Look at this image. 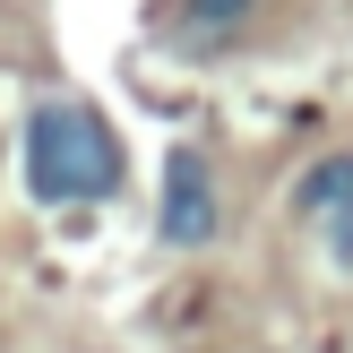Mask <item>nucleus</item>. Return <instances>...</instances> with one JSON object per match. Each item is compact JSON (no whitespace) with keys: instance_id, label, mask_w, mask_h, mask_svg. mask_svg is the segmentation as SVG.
<instances>
[{"instance_id":"f257e3e1","label":"nucleus","mask_w":353,"mask_h":353,"mask_svg":"<svg viewBox=\"0 0 353 353\" xmlns=\"http://www.w3.org/2000/svg\"><path fill=\"white\" fill-rule=\"evenodd\" d=\"M121 138H112V121L95 112V103H78V95H43L26 112V190L43 207H95V199H112L121 190Z\"/></svg>"},{"instance_id":"f03ea898","label":"nucleus","mask_w":353,"mask_h":353,"mask_svg":"<svg viewBox=\"0 0 353 353\" xmlns=\"http://www.w3.org/2000/svg\"><path fill=\"white\" fill-rule=\"evenodd\" d=\"M216 224H224V207H216V172H207V155L199 147H172L164 199H155V241H172V250H207Z\"/></svg>"},{"instance_id":"7ed1b4c3","label":"nucleus","mask_w":353,"mask_h":353,"mask_svg":"<svg viewBox=\"0 0 353 353\" xmlns=\"http://www.w3.org/2000/svg\"><path fill=\"white\" fill-rule=\"evenodd\" d=\"M293 207H302L310 233L327 241V259L353 276V155H319V164L302 172V190H293Z\"/></svg>"},{"instance_id":"20e7f679","label":"nucleus","mask_w":353,"mask_h":353,"mask_svg":"<svg viewBox=\"0 0 353 353\" xmlns=\"http://www.w3.org/2000/svg\"><path fill=\"white\" fill-rule=\"evenodd\" d=\"M250 9H259V0H181V34H190V43H224V34H241Z\"/></svg>"}]
</instances>
